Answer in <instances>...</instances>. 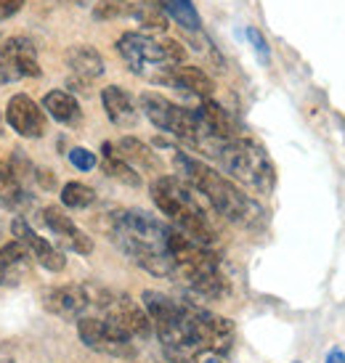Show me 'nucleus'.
Listing matches in <instances>:
<instances>
[{"label": "nucleus", "instance_id": "72a5a7b5", "mask_svg": "<svg viewBox=\"0 0 345 363\" xmlns=\"http://www.w3.org/2000/svg\"><path fill=\"white\" fill-rule=\"evenodd\" d=\"M3 231H6V225H3V220H0V239H3ZM3 247V244H0Z\"/></svg>", "mask_w": 345, "mask_h": 363}, {"label": "nucleus", "instance_id": "a211bd4d", "mask_svg": "<svg viewBox=\"0 0 345 363\" xmlns=\"http://www.w3.org/2000/svg\"><path fill=\"white\" fill-rule=\"evenodd\" d=\"M102 104H104V111H106L109 122L117 125V128H133V125L138 122V111L141 109L136 106L131 93L122 91L120 85H109V88H104Z\"/></svg>", "mask_w": 345, "mask_h": 363}, {"label": "nucleus", "instance_id": "473e14b6", "mask_svg": "<svg viewBox=\"0 0 345 363\" xmlns=\"http://www.w3.org/2000/svg\"><path fill=\"white\" fill-rule=\"evenodd\" d=\"M149 6H157V9H163V0H146Z\"/></svg>", "mask_w": 345, "mask_h": 363}, {"label": "nucleus", "instance_id": "f257e3e1", "mask_svg": "<svg viewBox=\"0 0 345 363\" xmlns=\"http://www.w3.org/2000/svg\"><path fill=\"white\" fill-rule=\"evenodd\" d=\"M172 164L178 170V178L189 183L194 191L210 204L215 215H221L242 228H261L265 223L263 207L255 202L250 194H244L231 178H226L224 172L213 170L202 160L178 152V149H172Z\"/></svg>", "mask_w": 345, "mask_h": 363}, {"label": "nucleus", "instance_id": "f03ea898", "mask_svg": "<svg viewBox=\"0 0 345 363\" xmlns=\"http://www.w3.org/2000/svg\"><path fill=\"white\" fill-rule=\"evenodd\" d=\"M168 233L170 225L143 210H120L112 215V242L122 252L143 271L172 279L175 268L168 250Z\"/></svg>", "mask_w": 345, "mask_h": 363}, {"label": "nucleus", "instance_id": "c85d7f7f", "mask_svg": "<svg viewBox=\"0 0 345 363\" xmlns=\"http://www.w3.org/2000/svg\"><path fill=\"white\" fill-rule=\"evenodd\" d=\"M70 162H72V167H77L80 172H88L96 167V154L88 152V149H82V146H75L70 152Z\"/></svg>", "mask_w": 345, "mask_h": 363}, {"label": "nucleus", "instance_id": "9b49d317", "mask_svg": "<svg viewBox=\"0 0 345 363\" xmlns=\"http://www.w3.org/2000/svg\"><path fill=\"white\" fill-rule=\"evenodd\" d=\"M27 77H40V61L32 40L9 38L0 43V82H19Z\"/></svg>", "mask_w": 345, "mask_h": 363}, {"label": "nucleus", "instance_id": "9d476101", "mask_svg": "<svg viewBox=\"0 0 345 363\" xmlns=\"http://www.w3.org/2000/svg\"><path fill=\"white\" fill-rule=\"evenodd\" d=\"M189 323H192V332L197 337V342L202 347V353H215L224 355L231 350L234 342V323L224 315H215L207 308H199L194 303H183Z\"/></svg>", "mask_w": 345, "mask_h": 363}, {"label": "nucleus", "instance_id": "f704fd0d", "mask_svg": "<svg viewBox=\"0 0 345 363\" xmlns=\"http://www.w3.org/2000/svg\"><path fill=\"white\" fill-rule=\"evenodd\" d=\"M0 363H13V361H9V358H0Z\"/></svg>", "mask_w": 345, "mask_h": 363}, {"label": "nucleus", "instance_id": "7c9ffc66", "mask_svg": "<svg viewBox=\"0 0 345 363\" xmlns=\"http://www.w3.org/2000/svg\"><path fill=\"white\" fill-rule=\"evenodd\" d=\"M327 363H345V353H343V350H329V355H327Z\"/></svg>", "mask_w": 345, "mask_h": 363}, {"label": "nucleus", "instance_id": "1a4fd4ad", "mask_svg": "<svg viewBox=\"0 0 345 363\" xmlns=\"http://www.w3.org/2000/svg\"><path fill=\"white\" fill-rule=\"evenodd\" d=\"M77 334L85 347H91L102 355L112 358H133L136 355V340L128 337L120 326L106 321L102 315H85L77 321Z\"/></svg>", "mask_w": 345, "mask_h": 363}, {"label": "nucleus", "instance_id": "4468645a", "mask_svg": "<svg viewBox=\"0 0 345 363\" xmlns=\"http://www.w3.org/2000/svg\"><path fill=\"white\" fill-rule=\"evenodd\" d=\"M11 233L16 236V242L24 244V250L32 255V260L40 262L45 271H51V273L64 271V265H67L64 255H61L48 239H43L38 231H32L30 223L24 220V218H13V220H11Z\"/></svg>", "mask_w": 345, "mask_h": 363}, {"label": "nucleus", "instance_id": "c756f323", "mask_svg": "<svg viewBox=\"0 0 345 363\" xmlns=\"http://www.w3.org/2000/svg\"><path fill=\"white\" fill-rule=\"evenodd\" d=\"M24 3H27V0H0V21L16 16V13L24 9Z\"/></svg>", "mask_w": 345, "mask_h": 363}, {"label": "nucleus", "instance_id": "2f4dec72", "mask_svg": "<svg viewBox=\"0 0 345 363\" xmlns=\"http://www.w3.org/2000/svg\"><path fill=\"white\" fill-rule=\"evenodd\" d=\"M199 363H224V358H221V355H215V353H202Z\"/></svg>", "mask_w": 345, "mask_h": 363}, {"label": "nucleus", "instance_id": "dca6fc26", "mask_svg": "<svg viewBox=\"0 0 345 363\" xmlns=\"http://www.w3.org/2000/svg\"><path fill=\"white\" fill-rule=\"evenodd\" d=\"M67 67H70V85L72 91H85L93 80L104 74V59L93 45H72L67 51Z\"/></svg>", "mask_w": 345, "mask_h": 363}, {"label": "nucleus", "instance_id": "39448f33", "mask_svg": "<svg viewBox=\"0 0 345 363\" xmlns=\"http://www.w3.org/2000/svg\"><path fill=\"white\" fill-rule=\"evenodd\" d=\"M143 308L152 318V326L160 345H163V353L170 363H194L202 355V347L197 342V337L192 332V323L186 315V308L178 300H170L163 292H143Z\"/></svg>", "mask_w": 345, "mask_h": 363}, {"label": "nucleus", "instance_id": "ddd939ff", "mask_svg": "<svg viewBox=\"0 0 345 363\" xmlns=\"http://www.w3.org/2000/svg\"><path fill=\"white\" fill-rule=\"evenodd\" d=\"M40 220H43V225L56 236V242H59L64 250L77 252V255L93 252V239L82 231L80 225H75L70 215H64V210H59V207H45V210L40 212Z\"/></svg>", "mask_w": 345, "mask_h": 363}, {"label": "nucleus", "instance_id": "f3484780", "mask_svg": "<svg viewBox=\"0 0 345 363\" xmlns=\"http://www.w3.org/2000/svg\"><path fill=\"white\" fill-rule=\"evenodd\" d=\"M32 268V255L24 250V244H19L16 239L0 247V286H19Z\"/></svg>", "mask_w": 345, "mask_h": 363}, {"label": "nucleus", "instance_id": "0eeeda50", "mask_svg": "<svg viewBox=\"0 0 345 363\" xmlns=\"http://www.w3.org/2000/svg\"><path fill=\"white\" fill-rule=\"evenodd\" d=\"M215 162L221 164V170L229 172V178L242 183L255 194H271L276 186V167L265 149L255 138L239 135L221 143V149L215 154Z\"/></svg>", "mask_w": 345, "mask_h": 363}, {"label": "nucleus", "instance_id": "a878e982", "mask_svg": "<svg viewBox=\"0 0 345 363\" xmlns=\"http://www.w3.org/2000/svg\"><path fill=\"white\" fill-rule=\"evenodd\" d=\"M138 3L131 0H99L93 6V19L96 21H112V19H125V16H136Z\"/></svg>", "mask_w": 345, "mask_h": 363}, {"label": "nucleus", "instance_id": "aec40b11", "mask_svg": "<svg viewBox=\"0 0 345 363\" xmlns=\"http://www.w3.org/2000/svg\"><path fill=\"white\" fill-rule=\"evenodd\" d=\"M168 88H175V91H183L189 93V96H197V99H210L215 91V82L213 77L207 74L204 69L199 67H192V64H181V67H175L170 74V85Z\"/></svg>", "mask_w": 345, "mask_h": 363}, {"label": "nucleus", "instance_id": "6ab92c4d", "mask_svg": "<svg viewBox=\"0 0 345 363\" xmlns=\"http://www.w3.org/2000/svg\"><path fill=\"white\" fill-rule=\"evenodd\" d=\"M32 204V196L24 189V181H21V172L16 167V162H9L0 167V207L13 212L27 210Z\"/></svg>", "mask_w": 345, "mask_h": 363}, {"label": "nucleus", "instance_id": "bb28decb", "mask_svg": "<svg viewBox=\"0 0 345 363\" xmlns=\"http://www.w3.org/2000/svg\"><path fill=\"white\" fill-rule=\"evenodd\" d=\"M93 202H96V191H93L91 186H85V183L72 181L61 189V204L70 207V210H85Z\"/></svg>", "mask_w": 345, "mask_h": 363}, {"label": "nucleus", "instance_id": "6e6552de", "mask_svg": "<svg viewBox=\"0 0 345 363\" xmlns=\"http://www.w3.org/2000/svg\"><path fill=\"white\" fill-rule=\"evenodd\" d=\"M96 311L102 313V318L112 321L114 326H120L122 332L133 337V340H146L154 332L146 308L138 305L128 294L109 292V289L96 286Z\"/></svg>", "mask_w": 345, "mask_h": 363}, {"label": "nucleus", "instance_id": "412c9836", "mask_svg": "<svg viewBox=\"0 0 345 363\" xmlns=\"http://www.w3.org/2000/svg\"><path fill=\"white\" fill-rule=\"evenodd\" d=\"M114 152L120 154L122 160L131 164L133 170L138 172H163V162H160V157L146 146L143 141H138V138H122V141L114 143Z\"/></svg>", "mask_w": 345, "mask_h": 363}, {"label": "nucleus", "instance_id": "20e7f679", "mask_svg": "<svg viewBox=\"0 0 345 363\" xmlns=\"http://www.w3.org/2000/svg\"><path fill=\"white\" fill-rule=\"evenodd\" d=\"M168 250H170V260L175 268L172 279H178L183 286H189L194 294H199L204 300H224L229 294V284L221 273L218 255L207 244L194 242L186 233L175 231L170 225Z\"/></svg>", "mask_w": 345, "mask_h": 363}, {"label": "nucleus", "instance_id": "4be33fe9", "mask_svg": "<svg viewBox=\"0 0 345 363\" xmlns=\"http://www.w3.org/2000/svg\"><path fill=\"white\" fill-rule=\"evenodd\" d=\"M197 114L202 117V122L218 135V138H226V141H229V138L244 135L242 128H239V122L229 114V109H224L221 104H215L213 99H204V101L197 106Z\"/></svg>", "mask_w": 345, "mask_h": 363}, {"label": "nucleus", "instance_id": "393cba45", "mask_svg": "<svg viewBox=\"0 0 345 363\" xmlns=\"http://www.w3.org/2000/svg\"><path fill=\"white\" fill-rule=\"evenodd\" d=\"M163 11H168V16H172L183 30L199 32L202 21H199V13H197L192 0H163Z\"/></svg>", "mask_w": 345, "mask_h": 363}, {"label": "nucleus", "instance_id": "cd10ccee", "mask_svg": "<svg viewBox=\"0 0 345 363\" xmlns=\"http://www.w3.org/2000/svg\"><path fill=\"white\" fill-rule=\"evenodd\" d=\"M247 40L253 45V51L258 53L261 64H271V48H268V43H265L263 32L258 30V27H247Z\"/></svg>", "mask_w": 345, "mask_h": 363}, {"label": "nucleus", "instance_id": "5701e85b", "mask_svg": "<svg viewBox=\"0 0 345 363\" xmlns=\"http://www.w3.org/2000/svg\"><path fill=\"white\" fill-rule=\"evenodd\" d=\"M43 111L51 114L53 120L67 125V128H77L82 122V109L77 99L67 91H48L43 96Z\"/></svg>", "mask_w": 345, "mask_h": 363}, {"label": "nucleus", "instance_id": "b1692460", "mask_svg": "<svg viewBox=\"0 0 345 363\" xmlns=\"http://www.w3.org/2000/svg\"><path fill=\"white\" fill-rule=\"evenodd\" d=\"M102 164H104V172L109 175V178H114V181H120L125 183V186H133V189H138L141 186V172L138 170H133L128 162L122 160L120 154L114 152V143H104L102 146Z\"/></svg>", "mask_w": 345, "mask_h": 363}, {"label": "nucleus", "instance_id": "7ed1b4c3", "mask_svg": "<svg viewBox=\"0 0 345 363\" xmlns=\"http://www.w3.org/2000/svg\"><path fill=\"white\" fill-rule=\"evenodd\" d=\"M152 199L157 210L172 223L175 231L186 233L189 239L199 244H215L218 231L213 225V215L207 212L210 204L194 191L178 175H157L152 181Z\"/></svg>", "mask_w": 345, "mask_h": 363}, {"label": "nucleus", "instance_id": "c9c22d12", "mask_svg": "<svg viewBox=\"0 0 345 363\" xmlns=\"http://www.w3.org/2000/svg\"><path fill=\"white\" fill-rule=\"evenodd\" d=\"M0 128H3V122H0ZM0 133H3V130H0Z\"/></svg>", "mask_w": 345, "mask_h": 363}, {"label": "nucleus", "instance_id": "e433bc0d", "mask_svg": "<svg viewBox=\"0 0 345 363\" xmlns=\"http://www.w3.org/2000/svg\"><path fill=\"white\" fill-rule=\"evenodd\" d=\"M295 363H297V361H295Z\"/></svg>", "mask_w": 345, "mask_h": 363}, {"label": "nucleus", "instance_id": "f8f14e48", "mask_svg": "<svg viewBox=\"0 0 345 363\" xmlns=\"http://www.w3.org/2000/svg\"><path fill=\"white\" fill-rule=\"evenodd\" d=\"M45 308L64 321H80L96 311V286L93 284H64L45 294Z\"/></svg>", "mask_w": 345, "mask_h": 363}, {"label": "nucleus", "instance_id": "423d86ee", "mask_svg": "<svg viewBox=\"0 0 345 363\" xmlns=\"http://www.w3.org/2000/svg\"><path fill=\"white\" fill-rule=\"evenodd\" d=\"M117 53L133 74L157 85H170L172 69L181 67L186 59V51L178 40L154 38L146 32H125L117 40Z\"/></svg>", "mask_w": 345, "mask_h": 363}, {"label": "nucleus", "instance_id": "2eb2a0df", "mask_svg": "<svg viewBox=\"0 0 345 363\" xmlns=\"http://www.w3.org/2000/svg\"><path fill=\"white\" fill-rule=\"evenodd\" d=\"M6 120L21 138H43L45 135V111L30 96L16 93L6 106Z\"/></svg>", "mask_w": 345, "mask_h": 363}]
</instances>
